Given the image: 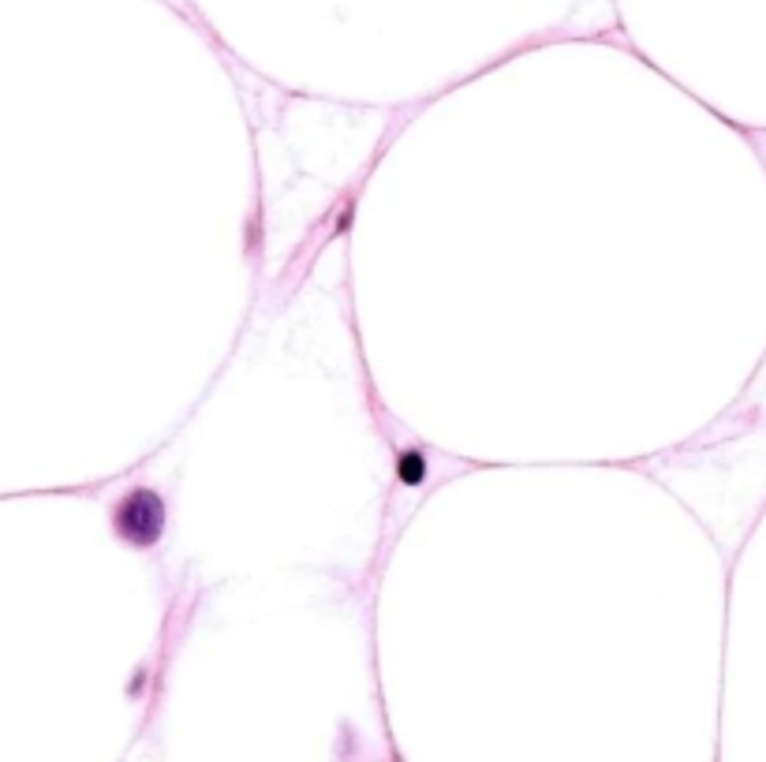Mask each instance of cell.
I'll list each match as a JSON object with an SVG mask.
<instances>
[{
  "label": "cell",
  "instance_id": "1",
  "mask_svg": "<svg viewBox=\"0 0 766 762\" xmlns=\"http://www.w3.org/2000/svg\"><path fill=\"white\" fill-rule=\"evenodd\" d=\"M113 531L131 550H150L165 531V501L150 486H135L116 501L113 508Z\"/></svg>",
  "mask_w": 766,
  "mask_h": 762
},
{
  "label": "cell",
  "instance_id": "2",
  "mask_svg": "<svg viewBox=\"0 0 766 762\" xmlns=\"http://www.w3.org/2000/svg\"><path fill=\"white\" fill-rule=\"evenodd\" d=\"M397 475H400V482H404V486H423V479H426V456H423V449L400 452Z\"/></svg>",
  "mask_w": 766,
  "mask_h": 762
}]
</instances>
